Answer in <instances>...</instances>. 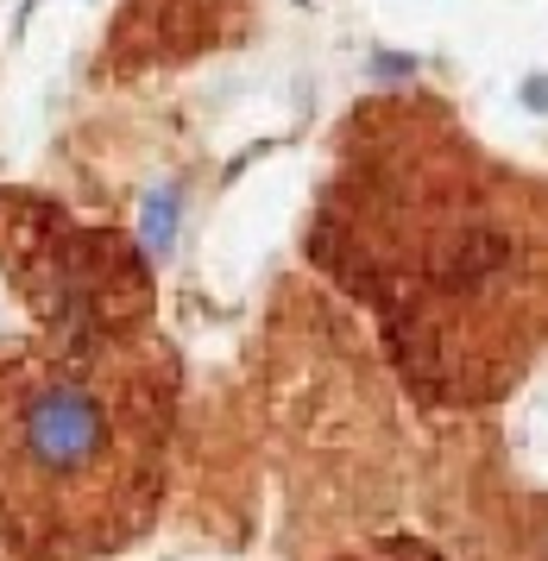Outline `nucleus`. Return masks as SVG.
I'll return each instance as SVG.
<instances>
[{
  "label": "nucleus",
  "mask_w": 548,
  "mask_h": 561,
  "mask_svg": "<svg viewBox=\"0 0 548 561\" xmlns=\"http://www.w3.org/2000/svg\"><path fill=\"white\" fill-rule=\"evenodd\" d=\"M309 253L373 309L429 404H499L548 341V178L423 95L347 121Z\"/></svg>",
  "instance_id": "nucleus-1"
},
{
  "label": "nucleus",
  "mask_w": 548,
  "mask_h": 561,
  "mask_svg": "<svg viewBox=\"0 0 548 561\" xmlns=\"http://www.w3.org/2000/svg\"><path fill=\"white\" fill-rule=\"evenodd\" d=\"M176 410L164 341L0 354V530L38 556H107L151 524Z\"/></svg>",
  "instance_id": "nucleus-2"
}]
</instances>
